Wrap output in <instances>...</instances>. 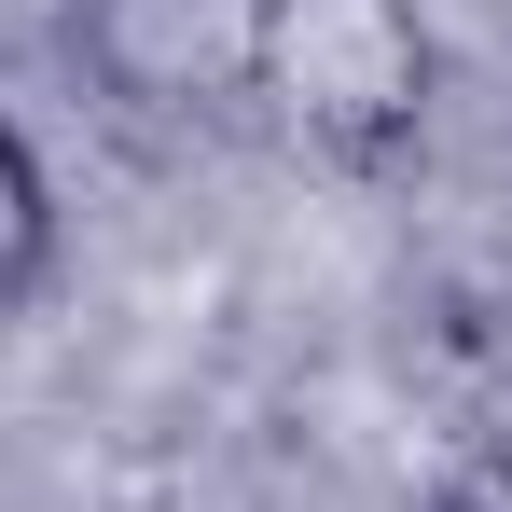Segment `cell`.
<instances>
[{
	"label": "cell",
	"mask_w": 512,
	"mask_h": 512,
	"mask_svg": "<svg viewBox=\"0 0 512 512\" xmlns=\"http://www.w3.org/2000/svg\"><path fill=\"white\" fill-rule=\"evenodd\" d=\"M429 14L416 0H250V97L333 167H402L429 139Z\"/></svg>",
	"instance_id": "obj_1"
},
{
	"label": "cell",
	"mask_w": 512,
	"mask_h": 512,
	"mask_svg": "<svg viewBox=\"0 0 512 512\" xmlns=\"http://www.w3.org/2000/svg\"><path fill=\"white\" fill-rule=\"evenodd\" d=\"M42 277H56V180H42V153H28L14 97H0V319L42 305Z\"/></svg>",
	"instance_id": "obj_3"
},
{
	"label": "cell",
	"mask_w": 512,
	"mask_h": 512,
	"mask_svg": "<svg viewBox=\"0 0 512 512\" xmlns=\"http://www.w3.org/2000/svg\"><path fill=\"white\" fill-rule=\"evenodd\" d=\"M84 70L139 111H194V97L250 84V0H70Z\"/></svg>",
	"instance_id": "obj_2"
},
{
	"label": "cell",
	"mask_w": 512,
	"mask_h": 512,
	"mask_svg": "<svg viewBox=\"0 0 512 512\" xmlns=\"http://www.w3.org/2000/svg\"><path fill=\"white\" fill-rule=\"evenodd\" d=\"M429 512H512V457H457V471H443V499Z\"/></svg>",
	"instance_id": "obj_4"
}]
</instances>
